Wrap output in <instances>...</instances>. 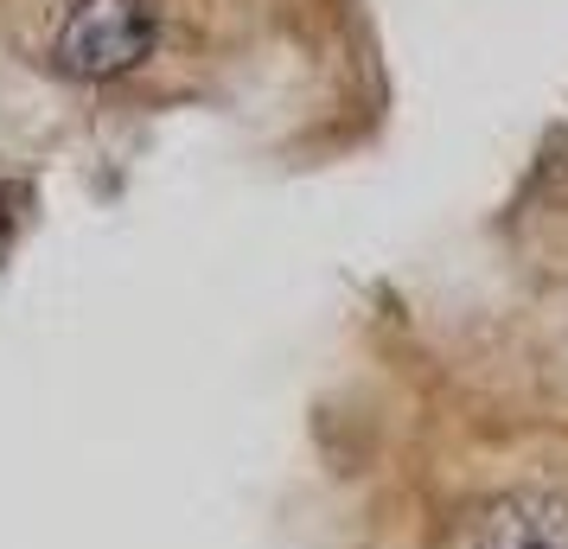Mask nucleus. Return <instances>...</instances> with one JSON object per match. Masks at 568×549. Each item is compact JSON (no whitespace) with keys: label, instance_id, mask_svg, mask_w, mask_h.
Returning <instances> with one entry per match:
<instances>
[{"label":"nucleus","instance_id":"7ed1b4c3","mask_svg":"<svg viewBox=\"0 0 568 549\" xmlns=\"http://www.w3.org/2000/svg\"><path fill=\"white\" fill-rule=\"evenodd\" d=\"M20 205H27V192H20V185H0V250L13 243V224H20Z\"/></svg>","mask_w":568,"mask_h":549},{"label":"nucleus","instance_id":"f03ea898","mask_svg":"<svg viewBox=\"0 0 568 549\" xmlns=\"http://www.w3.org/2000/svg\"><path fill=\"white\" fill-rule=\"evenodd\" d=\"M435 549H568V498L556 492H486L454 505Z\"/></svg>","mask_w":568,"mask_h":549},{"label":"nucleus","instance_id":"f257e3e1","mask_svg":"<svg viewBox=\"0 0 568 549\" xmlns=\"http://www.w3.org/2000/svg\"><path fill=\"white\" fill-rule=\"evenodd\" d=\"M154 39L160 27L148 0H78L52 39V64L78 83H109L129 78L134 64L154 52Z\"/></svg>","mask_w":568,"mask_h":549}]
</instances>
